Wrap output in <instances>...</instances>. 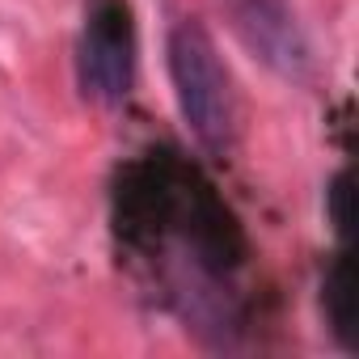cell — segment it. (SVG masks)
<instances>
[{
	"label": "cell",
	"instance_id": "obj_1",
	"mask_svg": "<svg viewBox=\"0 0 359 359\" xmlns=\"http://www.w3.org/2000/svg\"><path fill=\"white\" fill-rule=\"evenodd\" d=\"M169 81H173V97L182 110L187 127L195 131V140L212 152L229 148L233 140V89H229V72L220 64V51L212 43V34L199 22H177L169 30Z\"/></svg>",
	"mask_w": 359,
	"mask_h": 359
},
{
	"label": "cell",
	"instance_id": "obj_2",
	"mask_svg": "<svg viewBox=\"0 0 359 359\" xmlns=\"http://www.w3.org/2000/svg\"><path fill=\"white\" fill-rule=\"evenodd\" d=\"M135 81V26L127 0H93L81 34V85L93 102L118 106Z\"/></svg>",
	"mask_w": 359,
	"mask_h": 359
},
{
	"label": "cell",
	"instance_id": "obj_3",
	"mask_svg": "<svg viewBox=\"0 0 359 359\" xmlns=\"http://www.w3.org/2000/svg\"><path fill=\"white\" fill-rule=\"evenodd\" d=\"M241 43L279 76L300 81L309 72V43L287 9V0H224Z\"/></svg>",
	"mask_w": 359,
	"mask_h": 359
},
{
	"label": "cell",
	"instance_id": "obj_4",
	"mask_svg": "<svg viewBox=\"0 0 359 359\" xmlns=\"http://www.w3.org/2000/svg\"><path fill=\"white\" fill-rule=\"evenodd\" d=\"M355 287H359L355 258H351V250H342L321 279V309H325L330 334L338 338L342 351H359V292Z\"/></svg>",
	"mask_w": 359,
	"mask_h": 359
},
{
	"label": "cell",
	"instance_id": "obj_5",
	"mask_svg": "<svg viewBox=\"0 0 359 359\" xmlns=\"http://www.w3.org/2000/svg\"><path fill=\"white\" fill-rule=\"evenodd\" d=\"M351 199H355V191H351V173H346V169H338V173H334V182H330V191H325V212H330V224L338 229V237H342V241H346V237H351V229H355Z\"/></svg>",
	"mask_w": 359,
	"mask_h": 359
}]
</instances>
